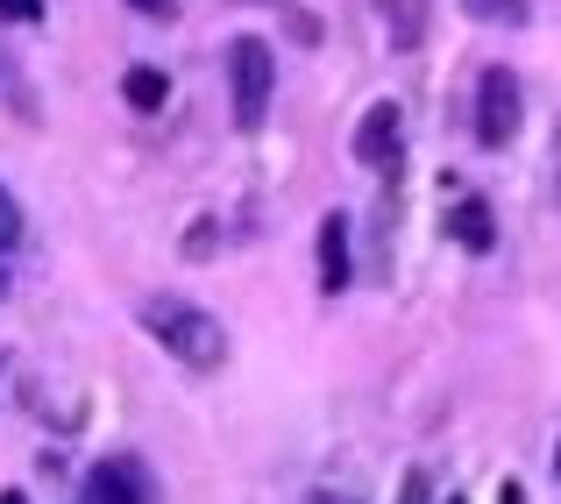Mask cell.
I'll use <instances>...</instances> for the list:
<instances>
[{
    "instance_id": "5b68a950",
    "label": "cell",
    "mask_w": 561,
    "mask_h": 504,
    "mask_svg": "<svg viewBox=\"0 0 561 504\" xmlns=\"http://www.w3.org/2000/svg\"><path fill=\"white\" fill-rule=\"evenodd\" d=\"M398 157H405V114H398L391 100H377V107L356 122V164L398 177Z\"/></svg>"
},
{
    "instance_id": "8fae6325",
    "label": "cell",
    "mask_w": 561,
    "mask_h": 504,
    "mask_svg": "<svg viewBox=\"0 0 561 504\" xmlns=\"http://www.w3.org/2000/svg\"><path fill=\"white\" fill-rule=\"evenodd\" d=\"M14 242H22V206H14V192L0 185V256H8Z\"/></svg>"
},
{
    "instance_id": "277c9868",
    "label": "cell",
    "mask_w": 561,
    "mask_h": 504,
    "mask_svg": "<svg viewBox=\"0 0 561 504\" xmlns=\"http://www.w3.org/2000/svg\"><path fill=\"white\" fill-rule=\"evenodd\" d=\"M157 497L164 491H157V477H150L142 455H107V462H93L79 504H157Z\"/></svg>"
},
{
    "instance_id": "ba28073f",
    "label": "cell",
    "mask_w": 561,
    "mask_h": 504,
    "mask_svg": "<svg viewBox=\"0 0 561 504\" xmlns=\"http://www.w3.org/2000/svg\"><path fill=\"white\" fill-rule=\"evenodd\" d=\"M383 14V36H391V50H420L426 28H434V0H370Z\"/></svg>"
},
{
    "instance_id": "4fadbf2b",
    "label": "cell",
    "mask_w": 561,
    "mask_h": 504,
    "mask_svg": "<svg viewBox=\"0 0 561 504\" xmlns=\"http://www.w3.org/2000/svg\"><path fill=\"white\" fill-rule=\"evenodd\" d=\"M398 504H426V469H412V477H405V497H398Z\"/></svg>"
},
{
    "instance_id": "7c38bea8",
    "label": "cell",
    "mask_w": 561,
    "mask_h": 504,
    "mask_svg": "<svg viewBox=\"0 0 561 504\" xmlns=\"http://www.w3.org/2000/svg\"><path fill=\"white\" fill-rule=\"evenodd\" d=\"M128 8L150 14V22H171V14H179V0H128Z\"/></svg>"
},
{
    "instance_id": "d6986e66",
    "label": "cell",
    "mask_w": 561,
    "mask_h": 504,
    "mask_svg": "<svg viewBox=\"0 0 561 504\" xmlns=\"http://www.w3.org/2000/svg\"><path fill=\"white\" fill-rule=\"evenodd\" d=\"M554 477H561V440H554Z\"/></svg>"
},
{
    "instance_id": "5bb4252c",
    "label": "cell",
    "mask_w": 561,
    "mask_h": 504,
    "mask_svg": "<svg viewBox=\"0 0 561 504\" xmlns=\"http://www.w3.org/2000/svg\"><path fill=\"white\" fill-rule=\"evenodd\" d=\"M0 14H14V22H36V0H0Z\"/></svg>"
},
{
    "instance_id": "30bf717a",
    "label": "cell",
    "mask_w": 561,
    "mask_h": 504,
    "mask_svg": "<svg viewBox=\"0 0 561 504\" xmlns=\"http://www.w3.org/2000/svg\"><path fill=\"white\" fill-rule=\"evenodd\" d=\"M462 8L477 14V22H505L512 28V22H526V8H534V0H462Z\"/></svg>"
},
{
    "instance_id": "8992f818",
    "label": "cell",
    "mask_w": 561,
    "mask_h": 504,
    "mask_svg": "<svg viewBox=\"0 0 561 504\" xmlns=\"http://www.w3.org/2000/svg\"><path fill=\"white\" fill-rule=\"evenodd\" d=\"M313 249H320V291H328V299H342V291L356 285V249H348V214H342V206H334V214H320Z\"/></svg>"
},
{
    "instance_id": "9a60e30c",
    "label": "cell",
    "mask_w": 561,
    "mask_h": 504,
    "mask_svg": "<svg viewBox=\"0 0 561 504\" xmlns=\"http://www.w3.org/2000/svg\"><path fill=\"white\" fill-rule=\"evenodd\" d=\"M497 504H526V491H519V483L505 477V483H497Z\"/></svg>"
},
{
    "instance_id": "9c48e42d",
    "label": "cell",
    "mask_w": 561,
    "mask_h": 504,
    "mask_svg": "<svg viewBox=\"0 0 561 504\" xmlns=\"http://www.w3.org/2000/svg\"><path fill=\"white\" fill-rule=\"evenodd\" d=\"M122 100H128L136 114H164V100H171V79H164L157 65H128V71H122Z\"/></svg>"
},
{
    "instance_id": "6da1fadb",
    "label": "cell",
    "mask_w": 561,
    "mask_h": 504,
    "mask_svg": "<svg viewBox=\"0 0 561 504\" xmlns=\"http://www.w3.org/2000/svg\"><path fill=\"white\" fill-rule=\"evenodd\" d=\"M136 320H142V334H150L157 348H171L185 369H220L228 363V328H220V313H206V306L157 291V299H142Z\"/></svg>"
},
{
    "instance_id": "52a82bcc",
    "label": "cell",
    "mask_w": 561,
    "mask_h": 504,
    "mask_svg": "<svg viewBox=\"0 0 561 504\" xmlns=\"http://www.w3.org/2000/svg\"><path fill=\"white\" fill-rule=\"evenodd\" d=\"M440 228H448V242L469 249V256H491V249H497V214H491V199H483V192H462V199H448Z\"/></svg>"
},
{
    "instance_id": "ac0fdd59",
    "label": "cell",
    "mask_w": 561,
    "mask_h": 504,
    "mask_svg": "<svg viewBox=\"0 0 561 504\" xmlns=\"http://www.w3.org/2000/svg\"><path fill=\"white\" fill-rule=\"evenodd\" d=\"M0 299H8V263H0Z\"/></svg>"
},
{
    "instance_id": "3957f363",
    "label": "cell",
    "mask_w": 561,
    "mask_h": 504,
    "mask_svg": "<svg viewBox=\"0 0 561 504\" xmlns=\"http://www.w3.org/2000/svg\"><path fill=\"white\" fill-rule=\"evenodd\" d=\"M519 122H526L519 79H512L505 65H483V79H477V142L483 150H505V142H519Z\"/></svg>"
},
{
    "instance_id": "e0dca14e",
    "label": "cell",
    "mask_w": 561,
    "mask_h": 504,
    "mask_svg": "<svg viewBox=\"0 0 561 504\" xmlns=\"http://www.w3.org/2000/svg\"><path fill=\"white\" fill-rule=\"evenodd\" d=\"M0 504H28V497H22V491H0Z\"/></svg>"
},
{
    "instance_id": "7a4b0ae2",
    "label": "cell",
    "mask_w": 561,
    "mask_h": 504,
    "mask_svg": "<svg viewBox=\"0 0 561 504\" xmlns=\"http://www.w3.org/2000/svg\"><path fill=\"white\" fill-rule=\"evenodd\" d=\"M271 100H277V50L263 36H234L228 43V114L242 136H256L271 122Z\"/></svg>"
},
{
    "instance_id": "2e32d148",
    "label": "cell",
    "mask_w": 561,
    "mask_h": 504,
    "mask_svg": "<svg viewBox=\"0 0 561 504\" xmlns=\"http://www.w3.org/2000/svg\"><path fill=\"white\" fill-rule=\"evenodd\" d=\"M554 206H561V122H554Z\"/></svg>"
},
{
    "instance_id": "ffe728a7",
    "label": "cell",
    "mask_w": 561,
    "mask_h": 504,
    "mask_svg": "<svg viewBox=\"0 0 561 504\" xmlns=\"http://www.w3.org/2000/svg\"><path fill=\"white\" fill-rule=\"evenodd\" d=\"M313 504H334V497H328V491H320V497H313Z\"/></svg>"
}]
</instances>
